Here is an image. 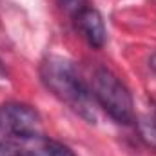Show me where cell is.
Here are the masks:
<instances>
[{
    "instance_id": "obj_8",
    "label": "cell",
    "mask_w": 156,
    "mask_h": 156,
    "mask_svg": "<svg viewBox=\"0 0 156 156\" xmlns=\"http://www.w3.org/2000/svg\"><path fill=\"white\" fill-rule=\"evenodd\" d=\"M151 67H153V69L156 71V55L153 56V58H151Z\"/></svg>"
},
{
    "instance_id": "obj_6",
    "label": "cell",
    "mask_w": 156,
    "mask_h": 156,
    "mask_svg": "<svg viewBox=\"0 0 156 156\" xmlns=\"http://www.w3.org/2000/svg\"><path fill=\"white\" fill-rule=\"evenodd\" d=\"M134 122H136V127H138V133L144 144L151 147L153 151H156V118L138 116Z\"/></svg>"
},
{
    "instance_id": "obj_9",
    "label": "cell",
    "mask_w": 156,
    "mask_h": 156,
    "mask_svg": "<svg viewBox=\"0 0 156 156\" xmlns=\"http://www.w3.org/2000/svg\"><path fill=\"white\" fill-rule=\"evenodd\" d=\"M0 76H4V66H2V62H0Z\"/></svg>"
},
{
    "instance_id": "obj_5",
    "label": "cell",
    "mask_w": 156,
    "mask_h": 156,
    "mask_svg": "<svg viewBox=\"0 0 156 156\" xmlns=\"http://www.w3.org/2000/svg\"><path fill=\"white\" fill-rule=\"evenodd\" d=\"M75 22L80 33L85 37L87 44L94 49H100L105 42V26L102 15L93 7H83L75 15Z\"/></svg>"
},
{
    "instance_id": "obj_1",
    "label": "cell",
    "mask_w": 156,
    "mask_h": 156,
    "mask_svg": "<svg viewBox=\"0 0 156 156\" xmlns=\"http://www.w3.org/2000/svg\"><path fill=\"white\" fill-rule=\"evenodd\" d=\"M40 78L44 85L75 113L91 123L96 122V100L93 91L82 80L71 60L58 55H49L40 66Z\"/></svg>"
},
{
    "instance_id": "obj_4",
    "label": "cell",
    "mask_w": 156,
    "mask_h": 156,
    "mask_svg": "<svg viewBox=\"0 0 156 156\" xmlns=\"http://www.w3.org/2000/svg\"><path fill=\"white\" fill-rule=\"evenodd\" d=\"M40 122L38 113L26 104H5L0 107V127L7 134H27L37 133Z\"/></svg>"
},
{
    "instance_id": "obj_7",
    "label": "cell",
    "mask_w": 156,
    "mask_h": 156,
    "mask_svg": "<svg viewBox=\"0 0 156 156\" xmlns=\"http://www.w3.org/2000/svg\"><path fill=\"white\" fill-rule=\"evenodd\" d=\"M60 9L66 11V13H71V15H76L78 11H82L87 4V0H56Z\"/></svg>"
},
{
    "instance_id": "obj_2",
    "label": "cell",
    "mask_w": 156,
    "mask_h": 156,
    "mask_svg": "<svg viewBox=\"0 0 156 156\" xmlns=\"http://www.w3.org/2000/svg\"><path fill=\"white\" fill-rule=\"evenodd\" d=\"M93 96L96 100V105H100L118 123L127 125V123H133L136 120L133 96H131L129 89L107 67H98L94 71Z\"/></svg>"
},
{
    "instance_id": "obj_3",
    "label": "cell",
    "mask_w": 156,
    "mask_h": 156,
    "mask_svg": "<svg viewBox=\"0 0 156 156\" xmlns=\"http://www.w3.org/2000/svg\"><path fill=\"white\" fill-rule=\"evenodd\" d=\"M0 156H76L67 145L38 133L7 134L0 140Z\"/></svg>"
}]
</instances>
